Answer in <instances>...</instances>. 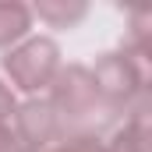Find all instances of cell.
<instances>
[{
    "label": "cell",
    "instance_id": "cell-1",
    "mask_svg": "<svg viewBox=\"0 0 152 152\" xmlns=\"http://www.w3.org/2000/svg\"><path fill=\"white\" fill-rule=\"evenodd\" d=\"M0 67L11 78V88L36 96L42 88H53V81L60 75V50H57L53 39L36 36V39H25L14 50H7Z\"/></svg>",
    "mask_w": 152,
    "mask_h": 152
},
{
    "label": "cell",
    "instance_id": "cell-2",
    "mask_svg": "<svg viewBox=\"0 0 152 152\" xmlns=\"http://www.w3.org/2000/svg\"><path fill=\"white\" fill-rule=\"evenodd\" d=\"M50 103L60 113V120H75V124L88 120L96 110H106V99L99 96L92 67H81V64L60 67V75L53 81V92H50Z\"/></svg>",
    "mask_w": 152,
    "mask_h": 152
},
{
    "label": "cell",
    "instance_id": "cell-3",
    "mask_svg": "<svg viewBox=\"0 0 152 152\" xmlns=\"http://www.w3.org/2000/svg\"><path fill=\"white\" fill-rule=\"evenodd\" d=\"M60 127H64V120L60 113L53 110V103L46 99H32V103H25L18 113H14V134H18V142L25 145V152H46L57 145V138H60Z\"/></svg>",
    "mask_w": 152,
    "mask_h": 152
},
{
    "label": "cell",
    "instance_id": "cell-4",
    "mask_svg": "<svg viewBox=\"0 0 152 152\" xmlns=\"http://www.w3.org/2000/svg\"><path fill=\"white\" fill-rule=\"evenodd\" d=\"M92 78H96L99 96L106 99L110 110H120L134 96H142V88H138V81H134V75H131V67H127V60H124L120 50L117 53H103L96 60V67H92Z\"/></svg>",
    "mask_w": 152,
    "mask_h": 152
},
{
    "label": "cell",
    "instance_id": "cell-5",
    "mask_svg": "<svg viewBox=\"0 0 152 152\" xmlns=\"http://www.w3.org/2000/svg\"><path fill=\"white\" fill-rule=\"evenodd\" d=\"M32 18H36L32 7L0 0V50H14V46H21L25 36H28V28H32Z\"/></svg>",
    "mask_w": 152,
    "mask_h": 152
},
{
    "label": "cell",
    "instance_id": "cell-6",
    "mask_svg": "<svg viewBox=\"0 0 152 152\" xmlns=\"http://www.w3.org/2000/svg\"><path fill=\"white\" fill-rule=\"evenodd\" d=\"M32 14L39 21H46L50 28H75L78 21L88 14V7L85 4H36Z\"/></svg>",
    "mask_w": 152,
    "mask_h": 152
},
{
    "label": "cell",
    "instance_id": "cell-7",
    "mask_svg": "<svg viewBox=\"0 0 152 152\" xmlns=\"http://www.w3.org/2000/svg\"><path fill=\"white\" fill-rule=\"evenodd\" d=\"M120 53H124V60H127L134 81H138L142 96H152V50L149 46H131V42H127Z\"/></svg>",
    "mask_w": 152,
    "mask_h": 152
},
{
    "label": "cell",
    "instance_id": "cell-8",
    "mask_svg": "<svg viewBox=\"0 0 152 152\" xmlns=\"http://www.w3.org/2000/svg\"><path fill=\"white\" fill-rule=\"evenodd\" d=\"M127 42L152 50V4L127 7Z\"/></svg>",
    "mask_w": 152,
    "mask_h": 152
},
{
    "label": "cell",
    "instance_id": "cell-9",
    "mask_svg": "<svg viewBox=\"0 0 152 152\" xmlns=\"http://www.w3.org/2000/svg\"><path fill=\"white\" fill-rule=\"evenodd\" d=\"M14 113H18V106H14V92H11V85H4V78H0V124H7Z\"/></svg>",
    "mask_w": 152,
    "mask_h": 152
},
{
    "label": "cell",
    "instance_id": "cell-10",
    "mask_svg": "<svg viewBox=\"0 0 152 152\" xmlns=\"http://www.w3.org/2000/svg\"><path fill=\"white\" fill-rule=\"evenodd\" d=\"M0 152H25V145L18 142V134L7 124H0Z\"/></svg>",
    "mask_w": 152,
    "mask_h": 152
},
{
    "label": "cell",
    "instance_id": "cell-11",
    "mask_svg": "<svg viewBox=\"0 0 152 152\" xmlns=\"http://www.w3.org/2000/svg\"><path fill=\"white\" fill-rule=\"evenodd\" d=\"M131 120H138V124H152V96H145V103L131 113Z\"/></svg>",
    "mask_w": 152,
    "mask_h": 152
}]
</instances>
